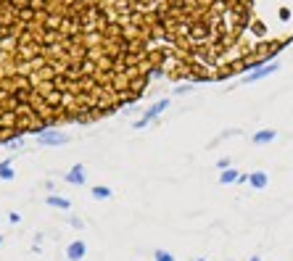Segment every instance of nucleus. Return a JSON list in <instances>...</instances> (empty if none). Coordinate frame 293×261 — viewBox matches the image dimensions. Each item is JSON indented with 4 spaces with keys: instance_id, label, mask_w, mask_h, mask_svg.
<instances>
[{
    "instance_id": "f257e3e1",
    "label": "nucleus",
    "mask_w": 293,
    "mask_h": 261,
    "mask_svg": "<svg viewBox=\"0 0 293 261\" xmlns=\"http://www.w3.org/2000/svg\"><path fill=\"white\" fill-rule=\"evenodd\" d=\"M169 109V98H161V100H156L154 106H151V109L143 114V119H137V122H132V127L135 129H145L151 122H154V119H159L164 111H167Z\"/></svg>"
},
{
    "instance_id": "f03ea898",
    "label": "nucleus",
    "mask_w": 293,
    "mask_h": 261,
    "mask_svg": "<svg viewBox=\"0 0 293 261\" xmlns=\"http://www.w3.org/2000/svg\"><path fill=\"white\" fill-rule=\"evenodd\" d=\"M277 69H280L277 61H269V64H264V66H259V69H254L251 74H243L240 82H243V85H254V82H259V79H264V77H269V74H275Z\"/></svg>"
},
{
    "instance_id": "7ed1b4c3",
    "label": "nucleus",
    "mask_w": 293,
    "mask_h": 261,
    "mask_svg": "<svg viewBox=\"0 0 293 261\" xmlns=\"http://www.w3.org/2000/svg\"><path fill=\"white\" fill-rule=\"evenodd\" d=\"M37 137V145H45V148H56V145H66L69 140V135H61V132H37L34 135Z\"/></svg>"
},
{
    "instance_id": "20e7f679",
    "label": "nucleus",
    "mask_w": 293,
    "mask_h": 261,
    "mask_svg": "<svg viewBox=\"0 0 293 261\" xmlns=\"http://www.w3.org/2000/svg\"><path fill=\"white\" fill-rule=\"evenodd\" d=\"M85 256H87L85 240H72V243H69V248H66V258L69 261H82Z\"/></svg>"
},
{
    "instance_id": "39448f33",
    "label": "nucleus",
    "mask_w": 293,
    "mask_h": 261,
    "mask_svg": "<svg viewBox=\"0 0 293 261\" xmlns=\"http://www.w3.org/2000/svg\"><path fill=\"white\" fill-rule=\"evenodd\" d=\"M64 180H66L69 185H85V180H87V177H85V166H82V164H74L72 169L66 172Z\"/></svg>"
},
{
    "instance_id": "423d86ee",
    "label": "nucleus",
    "mask_w": 293,
    "mask_h": 261,
    "mask_svg": "<svg viewBox=\"0 0 293 261\" xmlns=\"http://www.w3.org/2000/svg\"><path fill=\"white\" fill-rule=\"evenodd\" d=\"M275 137H277L275 129H259L256 135H251V142H254V145H269Z\"/></svg>"
},
{
    "instance_id": "0eeeda50",
    "label": "nucleus",
    "mask_w": 293,
    "mask_h": 261,
    "mask_svg": "<svg viewBox=\"0 0 293 261\" xmlns=\"http://www.w3.org/2000/svg\"><path fill=\"white\" fill-rule=\"evenodd\" d=\"M249 185H251L254 190H264V187L269 185V174H267V172H251V174H249Z\"/></svg>"
},
{
    "instance_id": "6e6552de",
    "label": "nucleus",
    "mask_w": 293,
    "mask_h": 261,
    "mask_svg": "<svg viewBox=\"0 0 293 261\" xmlns=\"http://www.w3.org/2000/svg\"><path fill=\"white\" fill-rule=\"evenodd\" d=\"M11 164H14V156H8L6 161H0V180H3V182H11L16 177V172H14V166H11Z\"/></svg>"
},
{
    "instance_id": "1a4fd4ad",
    "label": "nucleus",
    "mask_w": 293,
    "mask_h": 261,
    "mask_svg": "<svg viewBox=\"0 0 293 261\" xmlns=\"http://www.w3.org/2000/svg\"><path fill=\"white\" fill-rule=\"evenodd\" d=\"M45 203L53 206V208H64V211L72 208V200H69V198H61V195H48V198H45Z\"/></svg>"
},
{
    "instance_id": "9d476101",
    "label": "nucleus",
    "mask_w": 293,
    "mask_h": 261,
    "mask_svg": "<svg viewBox=\"0 0 293 261\" xmlns=\"http://www.w3.org/2000/svg\"><path fill=\"white\" fill-rule=\"evenodd\" d=\"M238 169H232V166H230V169H225V172H222L219 174V185H230V182H238Z\"/></svg>"
},
{
    "instance_id": "9b49d317",
    "label": "nucleus",
    "mask_w": 293,
    "mask_h": 261,
    "mask_svg": "<svg viewBox=\"0 0 293 261\" xmlns=\"http://www.w3.org/2000/svg\"><path fill=\"white\" fill-rule=\"evenodd\" d=\"M90 195L92 198H98V200H106V198H111V187H106V185H95L90 190Z\"/></svg>"
},
{
    "instance_id": "f8f14e48",
    "label": "nucleus",
    "mask_w": 293,
    "mask_h": 261,
    "mask_svg": "<svg viewBox=\"0 0 293 261\" xmlns=\"http://www.w3.org/2000/svg\"><path fill=\"white\" fill-rule=\"evenodd\" d=\"M3 145H8L11 150H19L21 145H24V137H21V135H16V137H8V140L3 142Z\"/></svg>"
},
{
    "instance_id": "ddd939ff",
    "label": "nucleus",
    "mask_w": 293,
    "mask_h": 261,
    "mask_svg": "<svg viewBox=\"0 0 293 261\" xmlns=\"http://www.w3.org/2000/svg\"><path fill=\"white\" fill-rule=\"evenodd\" d=\"M154 261H174V256L169 251H161V248H159V251L154 253Z\"/></svg>"
},
{
    "instance_id": "4468645a",
    "label": "nucleus",
    "mask_w": 293,
    "mask_h": 261,
    "mask_svg": "<svg viewBox=\"0 0 293 261\" xmlns=\"http://www.w3.org/2000/svg\"><path fill=\"white\" fill-rule=\"evenodd\" d=\"M290 14H293V11H290V8H285V6H283V8H277V19L283 21V24H285V21H290Z\"/></svg>"
},
{
    "instance_id": "2eb2a0df",
    "label": "nucleus",
    "mask_w": 293,
    "mask_h": 261,
    "mask_svg": "<svg viewBox=\"0 0 293 261\" xmlns=\"http://www.w3.org/2000/svg\"><path fill=\"white\" fill-rule=\"evenodd\" d=\"M190 87H193V82H185V85H177V87H174V95H185V92H190Z\"/></svg>"
},
{
    "instance_id": "dca6fc26",
    "label": "nucleus",
    "mask_w": 293,
    "mask_h": 261,
    "mask_svg": "<svg viewBox=\"0 0 293 261\" xmlns=\"http://www.w3.org/2000/svg\"><path fill=\"white\" fill-rule=\"evenodd\" d=\"M8 222H11V224H19V222H21V214L11 211V214H8Z\"/></svg>"
},
{
    "instance_id": "f3484780",
    "label": "nucleus",
    "mask_w": 293,
    "mask_h": 261,
    "mask_svg": "<svg viewBox=\"0 0 293 261\" xmlns=\"http://www.w3.org/2000/svg\"><path fill=\"white\" fill-rule=\"evenodd\" d=\"M69 224H72V227H77V230H82V227H85V222H82V219H77V217H72V219H69Z\"/></svg>"
},
{
    "instance_id": "a211bd4d",
    "label": "nucleus",
    "mask_w": 293,
    "mask_h": 261,
    "mask_svg": "<svg viewBox=\"0 0 293 261\" xmlns=\"http://www.w3.org/2000/svg\"><path fill=\"white\" fill-rule=\"evenodd\" d=\"M217 166H219L222 172H225V169H230V159H219V161H217Z\"/></svg>"
},
{
    "instance_id": "6ab92c4d",
    "label": "nucleus",
    "mask_w": 293,
    "mask_h": 261,
    "mask_svg": "<svg viewBox=\"0 0 293 261\" xmlns=\"http://www.w3.org/2000/svg\"><path fill=\"white\" fill-rule=\"evenodd\" d=\"M249 182V174H238V185H246Z\"/></svg>"
},
{
    "instance_id": "aec40b11",
    "label": "nucleus",
    "mask_w": 293,
    "mask_h": 261,
    "mask_svg": "<svg viewBox=\"0 0 293 261\" xmlns=\"http://www.w3.org/2000/svg\"><path fill=\"white\" fill-rule=\"evenodd\" d=\"M249 261H262V258H259V256H251V258H249Z\"/></svg>"
},
{
    "instance_id": "412c9836",
    "label": "nucleus",
    "mask_w": 293,
    "mask_h": 261,
    "mask_svg": "<svg viewBox=\"0 0 293 261\" xmlns=\"http://www.w3.org/2000/svg\"><path fill=\"white\" fill-rule=\"evenodd\" d=\"M288 45H293V34H290V37H288Z\"/></svg>"
},
{
    "instance_id": "4be33fe9",
    "label": "nucleus",
    "mask_w": 293,
    "mask_h": 261,
    "mask_svg": "<svg viewBox=\"0 0 293 261\" xmlns=\"http://www.w3.org/2000/svg\"><path fill=\"white\" fill-rule=\"evenodd\" d=\"M193 261H206V258H193Z\"/></svg>"
},
{
    "instance_id": "5701e85b",
    "label": "nucleus",
    "mask_w": 293,
    "mask_h": 261,
    "mask_svg": "<svg viewBox=\"0 0 293 261\" xmlns=\"http://www.w3.org/2000/svg\"><path fill=\"white\" fill-rule=\"evenodd\" d=\"M0 243H3V237H0Z\"/></svg>"
}]
</instances>
